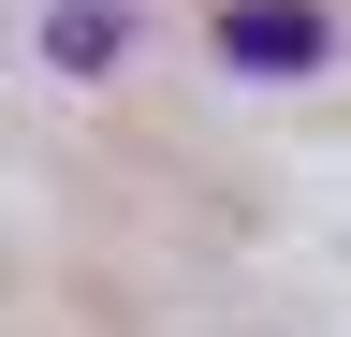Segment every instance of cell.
<instances>
[{
  "instance_id": "6da1fadb",
  "label": "cell",
  "mask_w": 351,
  "mask_h": 337,
  "mask_svg": "<svg viewBox=\"0 0 351 337\" xmlns=\"http://www.w3.org/2000/svg\"><path fill=\"white\" fill-rule=\"evenodd\" d=\"M219 59H249V73L278 59L293 73V59H322V15H307V0H234V15H219Z\"/></svg>"
}]
</instances>
